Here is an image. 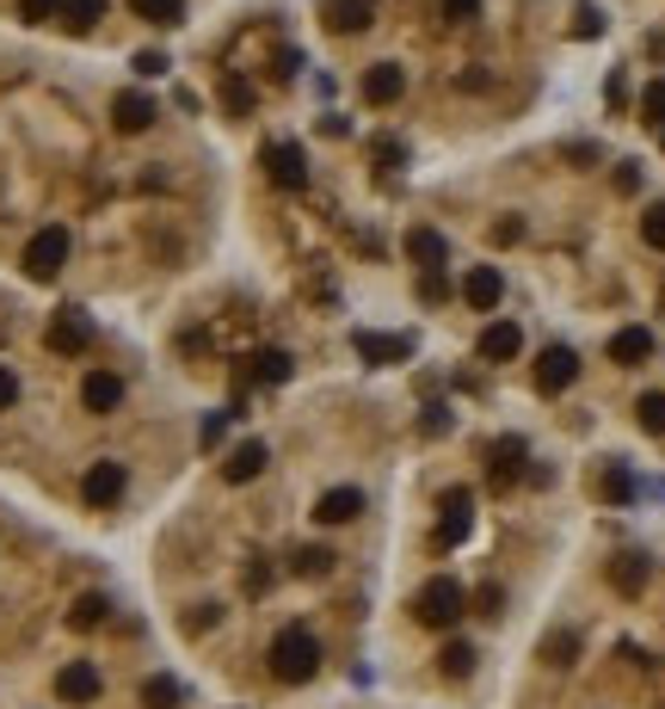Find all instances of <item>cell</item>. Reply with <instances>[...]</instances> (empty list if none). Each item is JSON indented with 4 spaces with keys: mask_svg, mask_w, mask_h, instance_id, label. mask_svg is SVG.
I'll list each match as a JSON object with an SVG mask.
<instances>
[{
    "mask_svg": "<svg viewBox=\"0 0 665 709\" xmlns=\"http://www.w3.org/2000/svg\"><path fill=\"white\" fill-rule=\"evenodd\" d=\"M635 494H641V481L628 476L623 463H604V476H598V499H604V506H628Z\"/></svg>",
    "mask_w": 665,
    "mask_h": 709,
    "instance_id": "603a6c76",
    "label": "cell"
},
{
    "mask_svg": "<svg viewBox=\"0 0 665 709\" xmlns=\"http://www.w3.org/2000/svg\"><path fill=\"white\" fill-rule=\"evenodd\" d=\"M358 512H363V494H358V488H327V494L315 499V518H321V524H351Z\"/></svg>",
    "mask_w": 665,
    "mask_h": 709,
    "instance_id": "ac0fdd59",
    "label": "cell"
},
{
    "mask_svg": "<svg viewBox=\"0 0 665 709\" xmlns=\"http://www.w3.org/2000/svg\"><path fill=\"white\" fill-rule=\"evenodd\" d=\"M635 420H641V432H653V439H665V395H660V389L635 402Z\"/></svg>",
    "mask_w": 665,
    "mask_h": 709,
    "instance_id": "f546056e",
    "label": "cell"
},
{
    "mask_svg": "<svg viewBox=\"0 0 665 709\" xmlns=\"http://www.w3.org/2000/svg\"><path fill=\"white\" fill-rule=\"evenodd\" d=\"M610 358H616V365H647V358H653V333H647V327L610 333Z\"/></svg>",
    "mask_w": 665,
    "mask_h": 709,
    "instance_id": "44dd1931",
    "label": "cell"
},
{
    "mask_svg": "<svg viewBox=\"0 0 665 709\" xmlns=\"http://www.w3.org/2000/svg\"><path fill=\"white\" fill-rule=\"evenodd\" d=\"M222 105H229L234 117H247V112H253V87H247L241 75H229V80H222Z\"/></svg>",
    "mask_w": 665,
    "mask_h": 709,
    "instance_id": "1f68e13d",
    "label": "cell"
},
{
    "mask_svg": "<svg viewBox=\"0 0 665 709\" xmlns=\"http://www.w3.org/2000/svg\"><path fill=\"white\" fill-rule=\"evenodd\" d=\"M469 531H475L469 488H450V494H444V524H437V543H444V549H462V543H469Z\"/></svg>",
    "mask_w": 665,
    "mask_h": 709,
    "instance_id": "9c48e42d",
    "label": "cell"
},
{
    "mask_svg": "<svg viewBox=\"0 0 665 709\" xmlns=\"http://www.w3.org/2000/svg\"><path fill=\"white\" fill-rule=\"evenodd\" d=\"M475 13H481V0H444V20H450V25L475 20Z\"/></svg>",
    "mask_w": 665,
    "mask_h": 709,
    "instance_id": "b9f144b4",
    "label": "cell"
},
{
    "mask_svg": "<svg viewBox=\"0 0 665 709\" xmlns=\"http://www.w3.org/2000/svg\"><path fill=\"white\" fill-rule=\"evenodd\" d=\"M400 93H407V75H400V62H376V68L363 75V99H370V105H395Z\"/></svg>",
    "mask_w": 665,
    "mask_h": 709,
    "instance_id": "2e32d148",
    "label": "cell"
},
{
    "mask_svg": "<svg viewBox=\"0 0 665 709\" xmlns=\"http://www.w3.org/2000/svg\"><path fill=\"white\" fill-rule=\"evenodd\" d=\"M573 377H579V352L573 345H542L536 352V389L542 395H567Z\"/></svg>",
    "mask_w": 665,
    "mask_h": 709,
    "instance_id": "8992f818",
    "label": "cell"
},
{
    "mask_svg": "<svg viewBox=\"0 0 665 709\" xmlns=\"http://www.w3.org/2000/svg\"><path fill=\"white\" fill-rule=\"evenodd\" d=\"M290 352H259V383H290Z\"/></svg>",
    "mask_w": 665,
    "mask_h": 709,
    "instance_id": "d6a6232c",
    "label": "cell"
},
{
    "mask_svg": "<svg viewBox=\"0 0 665 709\" xmlns=\"http://www.w3.org/2000/svg\"><path fill=\"white\" fill-rule=\"evenodd\" d=\"M370 154H376V161H388V167H400V161H407V149H400L395 136H382V142H376Z\"/></svg>",
    "mask_w": 665,
    "mask_h": 709,
    "instance_id": "ee69618b",
    "label": "cell"
},
{
    "mask_svg": "<svg viewBox=\"0 0 665 709\" xmlns=\"http://www.w3.org/2000/svg\"><path fill=\"white\" fill-rule=\"evenodd\" d=\"M437 667H444V679H469V672H475V648H469V642H444Z\"/></svg>",
    "mask_w": 665,
    "mask_h": 709,
    "instance_id": "f1b7e54d",
    "label": "cell"
},
{
    "mask_svg": "<svg viewBox=\"0 0 665 709\" xmlns=\"http://www.w3.org/2000/svg\"><path fill=\"white\" fill-rule=\"evenodd\" d=\"M105 20V0H62V25L68 31H93Z\"/></svg>",
    "mask_w": 665,
    "mask_h": 709,
    "instance_id": "d4e9b609",
    "label": "cell"
},
{
    "mask_svg": "<svg viewBox=\"0 0 665 709\" xmlns=\"http://www.w3.org/2000/svg\"><path fill=\"white\" fill-rule=\"evenodd\" d=\"M80 402H87V414H117V402H124V377H112V370H87Z\"/></svg>",
    "mask_w": 665,
    "mask_h": 709,
    "instance_id": "4fadbf2b",
    "label": "cell"
},
{
    "mask_svg": "<svg viewBox=\"0 0 665 709\" xmlns=\"http://www.w3.org/2000/svg\"><path fill=\"white\" fill-rule=\"evenodd\" d=\"M641 241H647V248H660V253H665V204H653V211L641 216Z\"/></svg>",
    "mask_w": 665,
    "mask_h": 709,
    "instance_id": "d590c367",
    "label": "cell"
},
{
    "mask_svg": "<svg viewBox=\"0 0 665 709\" xmlns=\"http://www.w3.org/2000/svg\"><path fill=\"white\" fill-rule=\"evenodd\" d=\"M99 691H105V679H99L93 660H68V667L56 672V697H62V704H93Z\"/></svg>",
    "mask_w": 665,
    "mask_h": 709,
    "instance_id": "ba28073f",
    "label": "cell"
},
{
    "mask_svg": "<svg viewBox=\"0 0 665 709\" xmlns=\"http://www.w3.org/2000/svg\"><path fill=\"white\" fill-rule=\"evenodd\" d=\"M647 574H653V568H647V556H635V549H623V556L610 561V586H616V593H641L647 586Z\"/></svg>",
    "mask_w": 665,
    "mask_h": 709,
    "instance_id": "7402d4cb",
    "label": "cell"
},
{
    "mask_svg": "<svg viewBox=\"0 0 665 709\" xmlns=\"http://www.w3.org/2000/svg\"><path fill=\"white\" fill-rule=\"evenodd\" d=\"M296 68H303V56H296V50H284V56H278V80H290Z\"/></svg>",
    "mask_w": 665,
    "mask_h": 709,
    "instance_id": "c3c4849f",
    "label": "cell"
},
{
    "mask_svg": "<svg viewBox=\"0 0 665 709\" xmlns=\"http://www.w3.org/2000/svg\"><path fill=\"white\" fill-rule=\"evenodd\" d=\"M462 605H469V593H462V580H450V574H432L413 593V617L419 623H432V630H450V623L462 617Z\"/></svg>",
    "mask_w": 665,
    "mask_h": 709,
    "instance_id": "7a4b0ae2",
    "label": "cell"
},
{
    "mask_svg": "<svg viewBox=\"0 0 665 709\" xmlns=\"http://www.w3.org/2000/svg\"><path fill=\"white\" fill-rule=\"evenodd\" d=\"M179 679H167V672H154L149 685H142V709H179Z\"/></svg>",
    "mask_w": 665,
    "mask_h": 709,
    "instance_id": "4316f807",
    "label": "cell"
},
{
    "mask_svg": "<svg viewBox=\"0 0 665 709\" xmlns=\"http://www.w3.org/2000/svg\"><path fill=\"white\" fill-rule=\"evenodd\" d=\"M641 112H647V124H660L665 130V80H653V87L641 93Z\"/></svg>",
    "mask_w": 665,
    "mask_h": 709,
    "instance_id": "8d00e7d4",
    "label": "cell"
},
{
    "mask_svg": "<svg viewBox=\"0 0 665 709\" xmlns=\"http://www.w3.org/2000/svg\"><path fill=\"white\" fill-rule=\"evenodd\" d=\"M370 20H376V0H327V25H333V31H345V38H351V31H363Z\"/></svg>",
    "mask_w": 665,
    "mask_h": 709,
    "instance_id": "ffe728a7",
    "label": "cell"
},
{
    "mask_svg": "<svg viewBox=\"0 0 665 709\" xmlns=\"http://www.w3.org/2000/svg\"><path fill=\"white\" fill-rule=\"evenodd\" d=\"M105 617H112L105 593H80V598H75V611H68V623H75V630H99Z\"/></svg>",
    "mask_w": 665,
    "mask_h": 709,
    "instance_id": "83f0119b",
    "label": "cell"
},
{
    "mask_svg": "<svg viewBox=\"0 0 665 709\" xmlns=\"http://www.w3.org/2000/svg\"><path fill=\"white\" fill-rule=\"evenodd\" d=\"M419 296H425V303H444V296H450V278H444V271H419Z\"/></svg>",
    "mask_w": 665,
    "mask_h": 709,
    "instance_id": "74e56055",
    "label": "cell"
},
{
    "mask_svg": "<svg viewBox=\"0 0 665 709\" xmlns=\"http://www.w3.org/2000/svg\"><path fill=\"white\" fill-rule=\"evenodd\" d=\"M112 124H117L124 136H142V130L154 124V99H149V93H117V99H112Z\"/></svg>",
    "mask_w": 665,
    "mask_h": 709,
    "instance_id": "9a60e30c",
    "label": "cell"
},
{
    "mask_svg": "<svg viewBox=\"0 0 665 709\" xmlns=\"http://www.w3.org/2000/svg\"><path fill=\"white\" fill-rule=\"evenodd\" d=\"M315 672H321V642H315L303 623L278 630V642H271V679H284V685H303V679H315Z\"/></svg>",
    "mask_w": 665,
    "mask_h": 709,
    "instance_id": "6da1fadb",
    "label": "cell"
},
{
    "mask_svg": "<svg viewBox=\"0 0 665 709\" xmlns=\"http://www.w3.org/2000/svg\"><path fill=\"white\" fill-rule=\"evenodd\" d=\"M407 259H413V266H425V271H444L450 248H444V235H437V229H425V223H419V229H407Z\"/></svg>",
    "mask_w": 665,
    "mask_h": 709,
    "instance_id": "e0dca14e",
    "label": "cell"
},
{
    "mask_svg": "<svg viewBox=\"0 0 665 709\" xmlns=\"http://www.w3.org/2000/svg\"><path fill=\"white\" fill-rule=\"evenodd\" d=\"M487 463H494V469H487V481H494L499 494H506V488L517 481V469L530 463V451H524V439H499L494 451H487Z\"/></svg>",
    "mask_w": 665,
    "mask_h": 709,
    "instance_id": "8fae6325",
    "label": "cell"
},
{
    "mask_svg": "<svg viewBox=\"0 0 665 709\" xmlns=\"http://www.w3.org/2000/svg\"><path fill=\"white\" fill-rule=\"evenodd\" d=\"M499 605H506V593H499V586H481V617H499Z\"/></svg>",
    "mask_w": 665,
    "mask_h": 709,
    "instance_id": "7dc6e473",
    "label": "cell"
},
{
    "mask_svg": "<svg viewBox=\"0 0 665 709\" xmlns=\"http://www.w3.org/2000/svg\"><path fill=\"white\" fill-rule=\"evenodd\" d=\"M266 173L284 186V192H303L308 186V161H303L296 142H266Z\"/></svg>",
    "mask_w": 665,
    "mask_h": 709,
    "instance_id": "52a82bcc",
    "label": "cell"
},
{
    "mask_svg": "<svg viewBox=\"0 0 665 709\" xmlns=\"http://www.w3.org/2000/svg\"><path fill=\"white\" fill-rule=\"evenodd\" d=\"M68 229L62 223H50V229H38L31 241H25V278L31 284H50V278H62V266H68Z\"/></svg>",
    "mask_w": 665,
    "mask_h": 709,
    "instance_id": "3957f363",
    "label": "cell"
},
{
    "mask_svg": "<svg viewBox=\"0 0 665 709\" xmlns=\"http://www.w3.org/2000/svg\"><path fill=\"white\" fill-rule=\"evenodd\" d=\"M13 402H20V377H13V370L0 365V414H7Z\"/></svg>",
    "mask_w": 665,
    "mask_h": 709,
    "instance_id": "7bdbcfd3",
    "label": "cell"
},
{
    "mask_svg": "<svg viewBox=\"0 0 665 709\" xmlns=\"http://www.w3.org/2000/svg\"><path fill=\"white\" fill-rule=\"evenodd\" d=\"M542 660L549 667H573L579 660V630H549L542 635Z\"/></svg>",
    "mask_w": 665,
    "mask_h": 709,
    "instance_id": "cb8c5ba5",
    "label": "cell"
},
{
    "mask_svg": "<svg viewBox=\"0 0 665 709\" xmlns=\"http://www.w3.org/2000/svg\"><path fill=\"white\" fill-rule=\"evenodd\" d=\"M358 358L363 365H400V358H413V340L407 333H358Z\"/></svg>",
    "mask_w": 665,
    "mask_h": 709,
    "instance_id": "30bf717a",
    "label": "cell"
},
{
    "mask_svg": "<svg viewBox=\"0 0 665 709\" xmlns=\"http://www.w3.org/2000/svg\"><path fill=\"white\" fill-rule=\"evenodd\" d=\"M660 142H665V130H660Z\"/></svg>",
    "mask_w": 665,
    "mask_h": 709,
    "instance_id": "681fc988",
    "label": "cell"
},
{
    "mask_svg": "<svg viewBox=\"0 0 665 709\" xmlns=\"http://www.w3.org/2000/svg\"><path fill=\"white\" fill-rule=\"evenodd\" d=\"M512 241H524V223H517V216H499V223H494V248H512Z\"/></svg>",
    "mask_w": 665,
    "mask_h": 709,
    "instance_id": "f35d334b",
    "label": "cell"
},
{
    "mask_svg": "<svg viewBox=\"0 0 665 709\" xmlns=\"http://www.w3.org/2000/svg\"><path fill=\"white\" fill-rule=\"evenodd\" d=\"M136 75H167V56H161V50H142V56H136Z\"/></svg>",
    "mask_w": 665,
    "mask_h": 709,
    "instance_id": "f6af8a7d",
    "label": "cell"
},
{
    "mask_svg": "<svg viewBox=\"0 0 665 709\" xmlns=\"http://www.w3.org/2000/svg\"><path fill=\"white\" fill-rule=\"evenodd\" d=\"M333 549H296V574L303 580H321V574H333Z\"/></svg>",
    "mask_w": 665,
    "mask_h": 709,
    "instance_id": "4dcf8cb0",
    "label": "cell"
},
{
    "mask_svg": "<svg viewBox=\"0 0 665 709\" xmlns=\"http://www.w3.org/2000/svg\"><path fill=\"white\" fill-rule=\"evenodd\" d=\"M266 463H271V451H266L259 439H247V444H234V451H229L222 476H229L234 488H241V481H259V476H266Z\"/></svg>",
    "mask_w": 665,
    "mask_h": 709,
    "instance_id": "5bb4252c",
    "label": "cell"
},
{
    "mask_svg": "<svg viewBox=\"0 0 665 709\" xmlns=\"http://www.w3.org/2000/svg\"><path fill=\"white\" fill-rule=\"evenodd\" d=\"M124 488H130V469H124L117 457H99L93 469L80 476V499H87V506H99V512H105V506H117V499H124Z\"/></svg>",
    "mask_w": 665,
    "mask_h": 709,
    "instance_id": "5b68a950",
    "label": "cell"
},
{
    "mask_svg": "<svg viewBox=\"0 0 665 709\" xmlns=\"http://www.w3.org/2000/svg\"><path fill=\"white\" fill-rule=\"evenodd\" d=\"M43 345H50V352H62V358H80V352L93 345V321H87V308H80V303H62L56 315H50V333H43Z\"/></svg>",
    "mask_w": 665,
    "mask_h": 709,
    "instance_id": "277c9868",
    "label": "cell"
},
{
    "mask_svg": "<svg viewBox=\"0 0 665 709\" xmlns=\"http://www.w3.org/2000/svg\"><path fill=\"white\" fill-rule=\"evenodd\" d=\"M20 20H25V25H50V20H62V0H20Z\"/></svg>",
    "mask_w": 665,
    "mask_h": 709,
    "instance_id": "836d02e7",
    "label": "cell"
},
{
    "mask_svg": "<svg viewBox=\"0 0 665 709\" xmlns=\"http://www.w3.org/2000/svg\"><path fill=\"white\" fill-rule=\"evenodd\" d=\"M616 192H641V167H635V161L616 167Z\"/></svg>",
    "mask_w": 665,
    "mask_h": 709,
    "instance_id": "bcb514c9",
    "label": "cell"
},
{
    "mask_svg": "<svg viewBox=\"0 0 665 709\" xmlns=\"http://www.w3.org/2000/svg\"><path fill=\"white\" fill-rule=\"evenodd\" d=\"M419 432H425V439H444V432H450V407L432 402L425 414H419Z\"/></svg>",
    "mask_w": 665,
    "mask_h": 709,
    "instance_id": "e575fe53",
    "label": "cell"
},
{
    "mask_svg": "<svg viewBox=\"0 0 665 709\" xmlns=\"http://www.w3.org/2000/svg\"><path fill=\"white\" fill-rule=\"evenodd\" d=\"M524 352V327L517 321H487V333H481V358L487 365H506V358H517Z\"/></svg>",
    "mask_w": 665,
    "mask_h": 709,
    "instance_id": "7c38bea8",
    "label": "cell"
},
{
    "mask_svg": "<svg viewBox=\"0 0 665 709\" xmlns=\"http://www.w3.org/2000/svg\"><path fill=\"white\" fill-rule=\"evenodd\" d=\"M499 296H506V278H499L494 266H475L469 278H462V303L469 308H494Z\"/></svg>",
    "mask_w": 665,
    "mask_h": 709,
    "instance_id": "d6986e66",
    "label": "cell"
},
{
    "mask_svg": "<svg viewBox=\"0 0 665 709\" xmlns=\"http://www.w3.org/2000/svg\"><path fill=\"white\" fill-rule=\"evenodd\" d=\"M579 38H604V13L598 7H579V25H573Z\"/></svg>",
    "mask_w": 665,
    "mask_h": 709,
    "instance_id": "ab89813d",
    "label": "cell"
},
{
    "mask_svg": "<svg viewBox=\"0 0 665 709\" xmlns=\"http://www.w3.org/2000/svg\"><path fill=\"white\" fill-rule=\"evenodd\" d=\"M130 13L149 25H179L186 20V0H130Z\"/></svg>",
    "mask_w": 665,
    "mask_h": 709,
    "instance_id": "484cf974",
    "label": "cell"
},
{
    "mask_svg": "<svg viewBox=\"0 0 665 709\" xmlns=\"http://www.w3.org/2000/svg\"><path fill=\"white\" fill-rule=\"evenodd\" d=\"M229 420H234V414H209V420H204V432H197V439H204V451H209V444H222Z\"/></svg>",
    "mask_w": 665,
    "mask_h": 709,
    "instance_id": "60d3db41",
    "label": "cell"
}]
</instances>
